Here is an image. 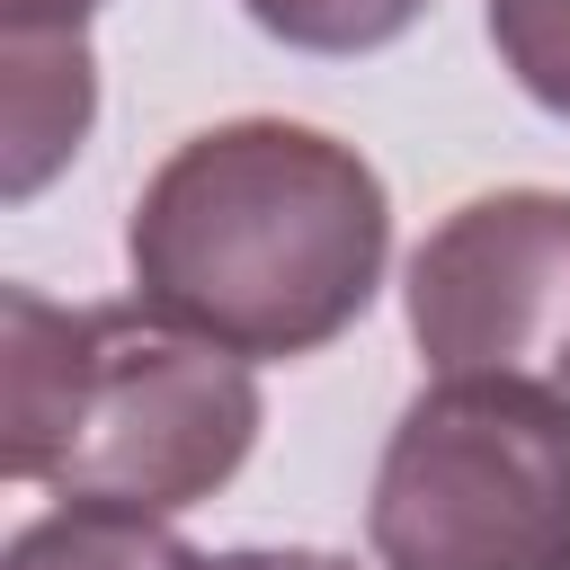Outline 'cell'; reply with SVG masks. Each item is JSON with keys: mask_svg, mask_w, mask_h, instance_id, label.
I'll return each instance as SVG.
<instances>
[{"mask_svg": "<svg viewBox=\"0 0 570 570\" xmlns=\"http://www.w3.org/2000/svg\"><path fill=\"white\" fill-rule=\"evenodd\" d=\"M383 169L294 116L187 134L125 214L134 303L249 365H294L347 338L383 285Z\"/></svg>", "mask_w": 570, "mask_h": 570, "instance_id": "obj_1", "label": "cell"}, {"mask_svg": "<svg viewBox=\"0 0 570 570\" xmlns=\"http://www.w3.org/2000/svg\"><path fill=\"white\" fill-rule=\"evenodd\" d=\"M249 356L160 321L151 303L0 294V472L71 508H205L258 445Z\"/></svg>", "mask_w": 570, "mask_h": 570, "instance_id": "obj_2", "label": "cell"}, {"mask_svg": "<svg viewBox=\"0 0 570 570\" xmlns=\"http://www.w3.org/2000/svg\"><path fill=\"white\" fill-rule=\"evenodd\" d=\"M383 570H570V401L436 374L365 490Z\"/></svg>", "mask_w": 570, "mask_h": 570, "instance_id": "obj_3", "label": "cell"}, {"mask_svg": "<svg viewBox=\"0 0 570 570\" xmlns=\"http://www.w3.org/2000/svg\"><path fill=\"white\" fill-rule=\"evenodd\" d=\"M401 312L428 374L525 383L570 401V196L561 187L463 196L410 249Z\"/></svg>", "mask_w": 570, "mask_h": 570, "instance_id": "obj_4", "label": "cell"}, {"mask_svg": "<svg viewBox=\"0 0 570 570\" xmlns=\"http://www.w3.org/2000/svg\"><path fill=\"white\" fill-rule=\"evenodd\" d=\"M98 116V53L80 27H0V196L27 205Z\"/></svg>", "mask_w": 570, "mask_h": 570, "instance_id": "obj_5", "label": "cell"}, {"mask_svg": "<svg viewBox=\"0 0 570 570\" xmlns=\"http://www.w3.org/2000/svg\"><path fill=\"white\" fill-rule=\"evenodd\" d=\"M0 570H205L196 543L169 534V517L142 508H45L0 543Z\"/></svg>", "mask_w": 570, "mask_h": 570, "instance_id": "obj_6", "label": "cell"}, {"mask_svg": "<svg viewBox=\"0 0 570 570\" xmlns=\"http://www.w3.org/2000/svg\"><path fill=\"white\" fill-rule=\"evenodd\" d=\"M240 9L285 53H330V62L383 53V45H401L428 18V0H240Z\"/></svg>", "mask_w": 570, "mask_h": 570, "instance_id": "obj_7", "label": "cell"}, {"mask_svg": "<svg viewBox=\"0 0 570 570\" xmlns=\"http://www.w3.org/2000/svg\"><path fill=\"white\" fill-rule=\"evenodd\" d=\"M490 45L499 71L570 125V0H490Z\"/></svg>", "mask_w": 570, "mask_h": 570, "instance_id": "obj_8", "label": "cell"}, {"mask_svg": "<svg viewBox=\"0 0 570 570\" xmlns=\"http://www.w3.org/2000/svg\"><path fill=\"white\" fill-rule=\"evenodd\" d=\"M205 570H356V561L321 543H240V552H205Z\"/></svg>", "mask_w": 570, "mask_h": 570, "instance_id": "obj_9", "label": "cell"}, {"mask_svg": "<svg viewBox=\"0 0 570 570\" xmlns=\"http://www.w3.org/2000/svg\"><path fill=\"white\" fill-rule=\"evenodd\" d=\"M98 0H0V27H89Z\"/></svg>", "mask_w": 570, "mask_h": 570, "instance_id": "obj_10", "label": "cell"}]
</instances>
